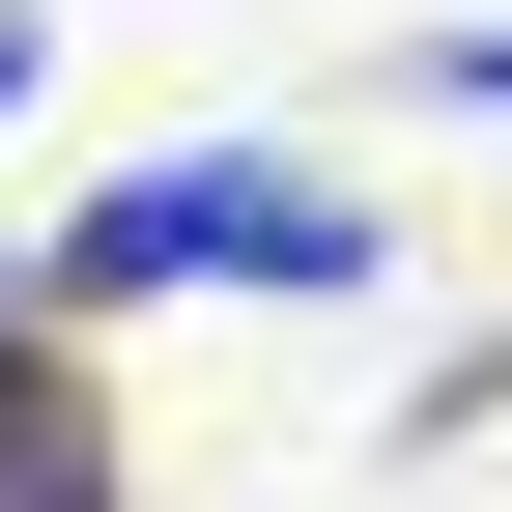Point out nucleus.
Segmentation results:
<instances>
[{"mask_svg":"<svg viewBox=\"0 0 512 512\" xmlns=\"http://www.w3.org/2000/svg\"><path fill=\"white\" fill-rule=\"evenodd\" d=\"M171 285H370V200L285 171V143H171L57 228V313H171Z\"/></svg>","mask_w":512,"mask_h":512,"instance_id":"obj_1","label":"nucleus"},{"mask_svg":"<svg viewBox=\"0 0 512 512\" xmlns=\"http://www.w3.org/2000/svg\"><path fill=\"white\" fill-rule=\"evenodd\" d=\"M0 512H114V427H86V370H29V342H0Z\"/></svg>","mask_w":512,"mask_h":512,"instance_id":"obj_2","label":"nucleus"},{"mask_svg":"<svg viewBox=\"0 0 512 512\" xmlns=\"http://www.w3.org/2000/svg\"><path fill=\"white\" fill-rule=\"evenodd\" d=\"M427 86H456V114H512V29H427Z\"/></svg>","mask_w":512,"mask_h":512,"instance_id":"obj_3","label":"nucleus"},{"mask_svg":"<svg viewBox=\"0 0 512 512\" xmlns=\"http://www.w3.org/2000/svg\"><path fill=\"white\" fill-rule=\"evenodd\" d=\"M29 57H57V29H29V0H0V114H29Z\"/></svg>","mask_w":512,"mask_h":512,"instance_id":"obj_4","label":"nucleus"},{"mask_svg":"<svg viewBox=\"0 0 512 512\" xmlns=\"http://www.w3.org/2000/svg\"><path fill=\"white\" fill-rule=\"evenodd\" d=\"M29 285H57V256H0V342H29Z\"/></svg>","mask_w":512,"mask_h":512,"instance_id":"obj_5","label":"nucleus"}]
</instances>
